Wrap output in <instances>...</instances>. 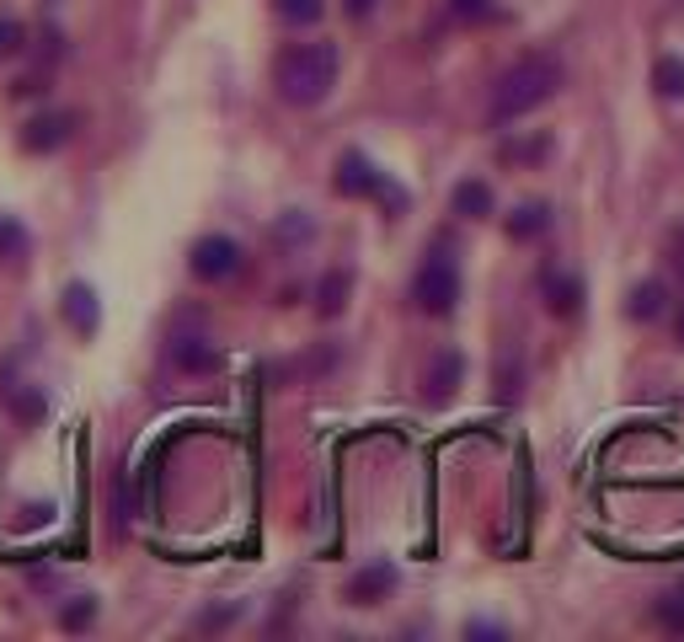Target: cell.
Here are the masks:
<instances>
[{"mask_svg": "<svg viewBox=\"0 0 684 642\" xmlns=\"http://www.w3.org/2000/svg\"><path fill=\"white\" fill-rule=\"evenodd\" d=\"M561 60L557 54H530L513 70H502V81L493 86V102H487V124H519L524 113H535L540 102H551L561 91Z\"/></svg>", "mask_w": 684, "mask_h": 642, "instance_id": "6da1fadb", "label": "cell"}, {"mask_svg": "<svg viewBox=\"0 0 684 642\" xmlns=\"http://www.w3.org/2000/svg\"><path fill=\"white\" fill-rule=\"evenodd\" d=\"M337 44H289L273 64V86L289 108H321L337 86Z\"/></svg>", "mask_w": 684, "mask_h": 642, "instance_id": "7a4b0ae2", "label": "cell"}, {"mask_svg": "<svg viewBox=\"0 0 684 642\" xmlns=\"http://www.w3.org/2000/svg\"><path fill=\"white\" fill-rule=\"evenodd\" d=\"M412 300H418V311H428V317H449L455 300H460V262L449 252H428V262L418 268Z\"/></svg>", "mask_w": 684, "mask_h": 642, "instance_id": "3957f363", "label": "cell"}, {"mask_svg": "<svg viewBox=\"0 0 684 642\" xmlns=\"http://www.w3.org/2000/svg\"><path fill=\"white\" fill-rule=\"evenodd\" d=\"M187 268H192V279H203V284H225V279H236V268H241V247H236L231 236H198Z\"/></svg>", "mask_w": 684, "mask_h": 642, "instance_id": "277c9868", "label": "cell"}, {"mask_svg": "<svg viewBox=\"0 0 684 642\" xmlns=\"http://www.w3.org/2000/svg\"><path fill=\"white\" fill-rule=\"evenodd\" d=\"M337 193L343 198H370V193H385V177L374 172V161L364 156V150H348L343 161H337Z\"/></svg>", "mask_w": 684, "mask_h": 642, "instance_id": "5b68a950", "label": "cell"}, {"mask_svg": "<svg viewBox=\"0 0 684 642\" xmlns=\"http://www.w3.org/2000/svg\"><path fill=\"white\" fill-rule=\"evenodd\" d=\"M75 134V113H38L33 124L22 128V150H33V156H49V150H60L64 139Z\"/></svg>", "mask_w": 684, "mask_h": 642, "instance_id": "8992f818", "label": "cell"}, {"mask_svg": "<svg viewBox=\"0 0 684 642\" xmlns=\"http://www.w3.org/2000/svg\"><path fill=\"white\" fill-rule=\"evenodd\" d=\"M60 311H64V321L80 332V337H91L97 326H102V306H97V289L91 284H64V300H60Z\"/></svg>", "mask_w": 684, "mask_h": 642, "instance_id": "52a82bcc", "label": "cell"}, {"mask_svg": "<svg viewBox=\"0 0 684 642\" xmlns=\"http://www.w3.org/2000/svg\"><path fill=\"white\" fill-rule=\"evenodd\" d=\"M460 381H465V359H460L455 348H444V354H434V365H428V375H423V396H428V402H449V396L460 391Z\"/></svg>", "mask_w": 684, "mask_h": 642, "instance_id": "ba28073f", "label": "cell"}, {"mask_svg": "<svg viewBox=\"0 0 684 642\" xmlns=\"http://www.w3.org/2000/svg\"><path fill=\"white\" fill-rule=\"evenodd\" d=\"M390 589H396V568H390V563H374V568L348 578V600H353V605H380Z\"/></svg>", "mask_w": 684, "mask_h": 642, "instance_id": "9c48e42d", "label": "cell"}, {"mask_svg": "<svg viewBox=\"0 0 684 642\" xmlns=\"http://www.w3.org/2000/svg\"><path fill=\"white\" fill-rule=\"evenodd\" d=\"M172 365L187 370V375H209V370H220V348L209 337H177L172 343Z\"/></svg>", "mask_w": 684, "mask_h": 642, "instance_id": "30bf717a", "label": "cell"}, {"mask_svg": "<svg viewBox=\"0 0 684 642\" xmlns=\"http://www.w3.org/2000/svg\"><path fill=\"white\" fill-rule=\"evenodd\" d=\"M455 214H465V220H487V214H493V188H487L482 177H465V183L455 188Z\"/></svg>", "mask_w": 684, "mask_h": 642, "instance_id": "8fae6325", "label": "cell"}, {"mask_svg": "<svg viewBox=\"0 0 684 642\" xmlns=\"http://www.w3.org/2000/svg\"><path fill=\"white\" fill-rule=\"evenodd\" d=\"M546 225H551V209H546V203H519V209L508 214V236H513V242H535Z\"/></svg>", "mask_w": 684, "mask_h": 642, "instance_id": "7c38bea8", "label": "cell"}, {"mask_svg": "<svg viewBox=\"0 0 684 642\" xmlns=\"http://www.w3.org/2000/svg\"><path fill=\"white\" fill-rule=\"evenodd\" d=\"M348 289H353V279H348L343 268H332V273L315 284V311H321V317H337V311L348 306Z\"/></svg>", "mask_w": 684, "mask_h": 642, "instance_id": "4fadbf2b", "label": "cell"}, {"mask_svg": "<svg viewBox=\"0 0 684 642\" xmlns=\"http://www.w3.org/2000/svg\"><path fill=\"white\" fill-rule=\"evenodd\" d=\"M663 306H669V289H663L658 279H647V284L631 289V306H625V311H631V321H658Z\"/></svg>", "mask_w": 684, "mask_h": 642, "instance_id": "5bb4252c", "label": "cell"}, {"mask_svg": "<svg viewBox=\"0 0 684 642\" xmlns=\"http://www.w3.org/2000/svg\"><path fill=\"white\" fill-rule=\"evenodd\" d=\"M652 86H658L663 102H684V60L680 54H663V60L652 64Z\"/></svg>", "mask_w": 684, "mask_h": 642, "instance_id": "9a60e30c", "label": "cell"}, {"mask_svg": "<svg viewBox=\"0 0 684 642\" xmlns=\"http://www.w3.org/2000/svg\"><path fill=\"white\" fill-rule=\"evenodd\" d=\"M546 295H551V311H557V317H577V306H583V284H577L572 273H551V279H546Z\"/></svg>", "mask_w": 684, "mask_h": 642, "instance_id": "2e32d148", "label": "cell"}, {"mask_svg": "<svg viewBox=\"0 0 684 642\" xmlns=\"http://www.w3.org/2000/svg\"><path fill=\"white\" fill-rule=\"evenodd\" d=\"M273 11H278L284 22H295V27H311V22H321L326 0H273Z\"/></svg>", "mask_w": 684, "mask_h": 642, "instance_id": "e0dca14e", "label": "cell"}, {"mask_svg": "<svg viewBox=\"0 0 684 642\" xmlns=\"http://www.w3.org/2000/svg\"><path fill=\"white\" fill-rule=\"evenodd\" d=\"M27 247H33L27 225L11 220V214H0V257H27Z\"/></svg>", "mask_w": 684, "mask_h": 642, "instance_id": "ac0fdd59", "label": "cell"}, {"mask_svg": "<svg viewBox=\"0 0 684 642\" xmlns=\"http://www.w3.org/2000/svg\"><path fill=\"white\" fill-rule=\"evenodd\" d=\"M91 621H97V600H91V594L70 600V605L60 610V627H64V632H80V627H91Z\"/></svg>", "mask_w": 684, "mask_h": 642, "instance_id": "d6986e66", "label": "cell"}, {"mask_svg": "<svg viewBox=\"0 0 684 642\" xmlns=\"http://www.w3.org/2000/svg\"><path fill=\"white\" fill-rule=\"evenodd\" d=\"M658 621H663L669 632H684V589H674V594L658 605Z\"/></svg>", "mask_w": 684, "mask_h": 642, "instance_id": "ffe728a7", "label": "cell"}, {"mask_svg": "<svg viewBox=\"0 0 684 642\" xmlns=\"http://www.w3.org/2000/svg\"><path fill=\"white\" fill-rule=\"evenodd\" d=\"M241 616V605H220V610H203L198 616V632H220V627H231Z\"/></svg>", "mask_w": 684, "mask_h": 642, "instance_id": "44dd1931", "label": "cell"}, {"mask_svg": "<svg viewBox=\"0 0 684 642\" xmlns=\"http://www.w3.org/2000/svg\"><path fill=\"white\" fill-rule=\"evenodd\" d=\"M493 11V0H455V16H465V22H482Z\"/></svg>", "mask_w": 684, "mask_h": 642, "instance_id": "7402d4cb", "label": "cell"}, {"mask_svg": "<svg viewBox=\"0 0 684 642\" xmlns=\"http://www.w3.org/2000/svg\"><path fill=\"white\" fill-rule=\"evenodd\" d=\"M16 49H22V27H16V22H0V60L16 54Z\"/></svg>", "mask_w": 684, "mask_h": 642, "instance_id": "603a6c76", "label": "cell"}, {"mask_svg": "<svg viewBox=\"0 0 684 642\" xmlns=\"http://www.w3.org/2000/svg\"><path fill=\"white\" fill-rule=\"evenodd\" d=\"M278 236H284V242H295V236H311V220H306V214H289V220L278 225Z\"/></svg>", "mask_w": 684, "mask_h": 642, "instance_id": "cb8c5ba5", "label": "cell"}, {"mask_svg": "<svg viewBox=\"0 0 684 642\" xmlns=\"http://www.w3.org/2000/svg\"><path fill=\"white\" fill-rule=\"evenodd\" d=\"M343 11H348L353 22H364V16H370V11H374V0H343Z\"/></svg>", "mask_w": 684, "mask_h": 642, "instance_id": "d4e9b609", "label": "cell"}, {"mask_svg": "<svg viewBox=\"0 0 684 642\" xmlns=\"http://www.w3.org/2000/svg\"><path fill=\"white\" fill-rule=\"evenodd\" d=\"M16 407H22V418H38V412H43V402H38V396H22Z\"/></svg>", "mask_w": 684, "mask_h": 642, "instance_id": "484cf974", "label": "cell"}, {"mask_svg": "<svg viewBox=\"0 0 684 642\" xmlns=\"http://www.w3.org/2000/svg\"><path fill=\"white\" fill-rule=\"evenodd\" d=\"M680 343H684V311H680Z\"/></svg>", "mask_w": 684, "mask_h": 642, "instance_id": "4316f807", "label": "cell"}]
</instances>
